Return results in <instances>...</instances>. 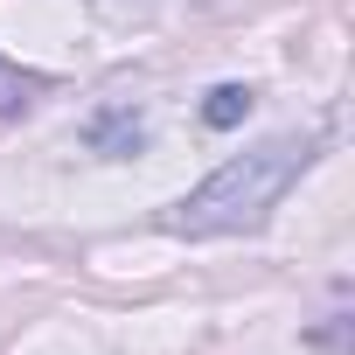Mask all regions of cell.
Listing matches in <instances>:
<instances>
[{
  "instance_id": "cell-1",
  "label": "cell",
  "mask_w": 355,
  "mask_h": 355,
  "mask_svg": "<svg viewBox=\"0 0 355 355\" xmlns=\"http://www.w3.org/2000/svg\"><path fill=\"white\" fill-rule=\"evenodd\" d=\"M313 153H320V139H306V132H279V139H265L251 153H230L202 189H189L182 202H174L167 230H182V237H237V230H258L279 209V196L313 167Z\"/></svg>"
},
{
  "instance_id": "cell-2",
  "label": "cell",
  "mask_w": 355,
  "mask_h": 355,
  "mask_svg": "<svg viewBox=\"0 0 355 355\" xmlns=\"http://www.w3.org/2000/svg\"><path fill=\"white\" fill-rule=\"evenodd\" d=\"M244 112H251V91H244V84H216V91H209V105H202V119H209L216 132L244 125Z\"/></svg>"
}]
</instances>
